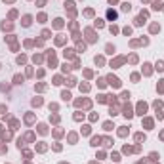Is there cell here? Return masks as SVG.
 <instances>
[{
  "label": "cell",
  "mask_w": 164,
  "mask_h": 164,
  "mask_svg": "<svg viewBox=\"0 0 164 164\" xmlns=\"http://www.w3.org/2000/svg\"><path fill=\"white\" fill-rule=\"evenodd\" d=\"M23 25H25V27H29V25H31V17H29V15H25V17H23Z\"/></svg>",
  "instance_id": "1"
},
{
  "label": "cell",
  "mask_w": 164,
  "mask_h": 164,
  "mask_svg": "<svg viewBox=\"0 0 164 164\" xmlns=\"http://www.w3.org/2000/svg\"><path fill=\"white\" fill-rule=\"evenodd\" d=\"M109 80H111V84H113V86H118V84H120V82H118V78H113V76H111Z\"/></svg>",
  "instance_id": "3"
},
{
  "label": "cell",
  "mask_w": 164,
  "mask_h": 164,
  "mask_svg": "<svg viewBox=\"0 0 164 164\" xmlns=\"http://www.w3.org/2000/svg\"><path fill=\"white\" fill-rule=\"evenodd\" d=\"M107 15H109V19H114V17H116V13H114L113 10H109V12H107Z\"/></svg>",
  "instance_id": "2"
}]
</instances>
